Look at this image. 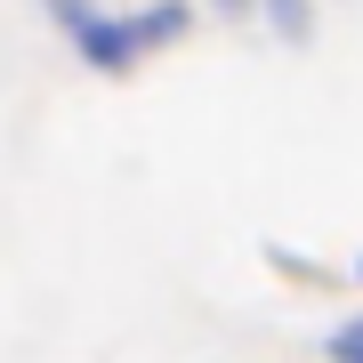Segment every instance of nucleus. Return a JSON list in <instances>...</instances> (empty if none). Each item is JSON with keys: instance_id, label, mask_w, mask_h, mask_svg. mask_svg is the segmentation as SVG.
Here are the masks:
<instances>
[{"instance_id": "1", "label": "nucleus", "mask_w": 363, "mask_h": 363, "mask_svg": "<svg viewBox=\"0 0 363 363\" xmlns=\"http://www.w3.org/2000/svg\"><path fill=\"white\" fill-rule=\"evenodd\" d=\"M121 25H130V49L145 57V49H169V40L186 33V9H178V0H154V9H138V16H121Z\"/></svg>"}, {"instance_id": "4", "label": "nucleus", "mask_w": 363, "mask_h": 363, "mask_svg": "<svg viewBox=\"0 0 363 363\" xmlns=\"http://www.w3.org/2000/svg\"><path fill=\"white\" fill-rule=\"evenodd\" d=\"M49 9H57V25H65L73 40H81V33L97 25V9H89V0H49Z\"/></svg>"}, {"instance_id": "3", "label": "nucleus", "mask_w": 363, "mask_h": 363, "mask_svg": "<svg viewBox=\"0 0 363 363\" xmlns=\"http://www.w3.org/2000/svg\"><path fill=\"white\" fill-rule=\"evenodd\" d=\"M331 363H363V315H355V323H339V331H331Z\"/></svg>"}, {"instance_id": "5", "label": "nucleus", "mask_w": 363, "mask_h": 363, "mask_svg": "<svg viewBox=\"0 0 363 363\" xmlns=\"http://www.w3.org/2000/svg\"><path fill=\"white\" fill-rule=\"evenodd\" d=\"M218 9H250V0H218Z\"/></svg>"}, {"instance_id": "2", "label": "nucleus", "mask_w": 363, "mask_h": 363, "mask_svg": "<svg viewBox=\"0 0 363 363\" xmlns=\"http://www.w3.org/2000/svg\"><path fill=\"white\" fill-rule=\"evenodd\" d=\"M267 16H274L283 40H307V33H315V9H307V0H267Z\"/></svg>"}]
</instances>
